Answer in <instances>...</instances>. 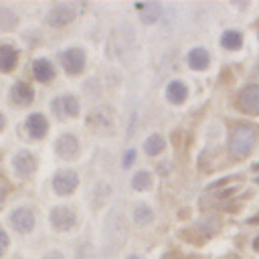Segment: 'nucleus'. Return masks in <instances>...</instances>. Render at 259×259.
Here are the masks:
<instances>
[{
    "mask_svg": "<svg viewBox=\"0 0 259 259\" xmlns=\"http://www.w3.org/2000/svg\"><path fill=\"white\" fill-rule=\"evenodd\" d=\"M257 144V132L249 125H237L233 132H231V138H229V150L233 156L237 158H243L247 154H251V150L255 148Z\"/></svg>",
    "mask_w": 259,
    "mask_h": 259,
    "instance_id": "1",
    "label": "nucleus"
},
{
    "mask_svg": "<svg viewBox=\"0 0 259 259\" xmlns=\"http://www.w3.org/2000/svg\"><path fill=\"white\" fill-rule=\"evenodd\" d=\"M239 107L247 113H259V85H247L239 93Z\"/></svg>",
    "mask_w": 259,
    "mask_h": 259,
    "instance_id": "2",
    "label": "nucleus"
},
{
    "mask_svg": "<svg viewBox=\"0 0 259 259\" xmlns=\"http://www.w3.org/2000/svg\"><path fill=\"white\" fill-rule=\"evenodd\" d=\"M61 63H63V67H65L67 73L77 75L85 67V55H83L81 49H69V51H65L61 55Z\"/></svg>",
    "mask_w": 259,
    "mask_h": 259,
    "instance_id": "3",
    "label": "nucleus"
},
{
    "mask_svg": "<svg viewBox=\"0 0 259 259\" xmlns=\"http://www.w3.org/2000/svg\"><path fill=\"white\" fill-rule=\"evenodd\" d=\"M79 184V178L75 172L71 170H63V172H57V176L53 178V188L59 192V194H69L77 188Z\"/></svg>",
    "mask_w": 259,
    "mask_h": 259,
    "instance_id": "4",
    "label": "nucleus"
},
{
    "mask_svg": "<svg viewBox=\"0 0 259 259\" xmlns=\"http://www.w3.org/2000/svg\"><path fill=\"white\" fill-rule=\"evenodd\" d=\"M51 107H53L55 115H59V117H67V115H77L79 113V103L71 95H63V97L53 99Z\"/></svg>",
    "mask_w": 259,
    "mask_h": 259,
    "instance_id": "5",
    "label": "nucleus"
},
{
    "mask_svg": "<svg viewBox=\"0 0 259 259\" xmlns=\"http://www.w3.org/2000/svg\"><path fill=\"white\" fill-rule=\"evenodd\" d=\"M51 223L59 231H69L75 225V212L71 208H67V206H57L51 212Z\"/></svg>",
    "mask_w": 259,
    "mask_h": 259,
    "instance_id": "6",
    "label": "nucleus"
},
{
    "mask_svg": "<svg viewBox=\"0 0 259 259\" xmlns=\"http://www.w3.org/2000/svg\"><path fill=\"white\" fill-rule=\"evenodd\" d=\"M75 18V8L71 4H57L51 12H49V24L53 26H63L67 22H71Z\"/></svg>",
    "mask_w": 259,
    "mask_h": 259,
    "instance_id": "7",
    "label": "nucleus"
},
{
    "mask_svg": "<svg viewBox=\"0 0 259 259\" xmlns=\"http://www.w3.org/2000/svg\"><path fill=\"white\" fill-rule=\"evenodd\" d=\"M10 223L18 233H28L34 227V217H32V212L28 208H16L10 214Z\"/></svg>",
    "mask_w": 259,
    "mask_h": 259,
    "instance_id": "8",
    "label": "nucleus"
},
{
    "mask_svg": "<svg viewBox=\"0 0 259 259\" xmlns=\"http://www.w3.org/2000/svg\"><path fill=\"white\" fill-rule=\"evenodd\" d=\"M12 164H14V170H16L20 176H28V174H32L34 168H36V162H34L32 154L26 152V150L18 152V154L14 156V160H12Z\"/></svg>",
    "mask_w": 259,
    "mask_h": 259,
    "instance_id": "9",
    "label": "nucleus"
},
{
    "mask_svg": "<svg viewBox=\"0 0 259 259\" xmlns=\"http://www.w3.org/2000/svg\"><path fill=\"white\" fill-rule=\"evenodd\" d=\"M26 130H28V134L32 138H42L47 134V130H49V123L40 113H32L26 119Z\"/></svg>",
    "mask_w": 259,
    "mask_h": 259,
    "instance_id": "10",
    "label": "nucleus"
},
{
    "mask_svg": "<svg viewBox=\"0 0 259 259\" xmlns=\"http://www.w3.org/2000/svg\"><path fill=\"white\" fill-rule=\"evenodd\" d=\"M12 101L16 103V105H28L30 101H32V97H34V93H32V87L28 85V83H16L14 87H12Z\"/></svg>",
    "mask_w": 259,
    "mask_h": 259,
    "instance_id": "11",
    "label": "nucleus"
},
{
    "mask_svg": "<svg viewBox=\"0 0 259 259\" xmlns=\"http://www.w3.org/2000/svg\"><path fill=\"white\" fill-rule=\"evenodd\" d=\"M55 150H57L59 156H63V158H71V156L77 152V140H75L73 136L65 134V136H61V138L55 142Z\"/></svg>",
    "mask_w": 259,
    "mask_h": 259,
    "instance_id": "12",
    "label": "nucleus"
},
{
    "mask_svg": "<svg viewBox=\"0 0 259 259\" xmlns=\"http://www.w3.org/2000/svg\"><path fill=\"white\" fill-rule=\"evenodd\" d=\"M32 73H34V77L38 79V81H51L53 79V75H55V69H53V65L47 61V59H36L34 63H32Z\"/></svg>",
    "mask_w": 259,
    "mask_h": 259,
    "instance_id": "13",
    "label": "nucleus"
},
{
    "mask_svg": "<svg viewBox=\"0 0 259 259\" xmlns=\"http://www.w3.org/2000/svg\"><path fill=\"white\" fill-rule=\"evenodd\" d=\"M16 65V51L10 45H0V71H12Z\"/></svg>",
    "mask_w": 259,
    "mask_h": 259,
    "instance_id": "14",
    "label": "nucleus"
},
{
    "mask_svg": "<svg viewBox=\"0 0 259 259\" xmlns=\"http://www.w3.org/2000/svg\"><path fill=\"white\" fill-rule=\"evenodd\" d=\"M208 53L204 51V49H200V47H196V49H192L190 53H188V65L192 67V69H206L208 67Z\"/></svg>",
    "mask_w": 259,
    "mask_h": 259,
    "instance_id": "15",
    "label": "nucleus"
},
{
    "mask_svg": "<svg viewBox=\"0 0 259 259\" xmlns=\"http://www.w3.org/2000/svg\"><path fill=\"white\" fill-rule=\"evenodd\" d=\"M166 95H168V99L172 103H182L186 99V87H184V83L182 81H172L168 85V89H166Z\"/></svg>",
    "mask_w": 259,
    "mask_h": 259,
    "instance_id": "16",
    "label": "nucleus"
},
{
    "mask_svg": "<svg viewBox=\"0 0 259 259\" xmlns=\"http://www.w3.org/2000/svg\"><path fill=\"white\" fill-rule=\"evenodd\" d=\"M136 8L142 12V20L144 22H156L158 16H160V4H136Z\"/></svg>",
    "mask_w": 259,
    "mask_h": 259,
    "instance_id": "17",
    "label": "nucleus"
},
{
    "mask_svg": "<svg viewBox=\"0 0 259 259\" xmlns=\"http://www.w3.org/2000/svg\"><path fill=\"white\" fill-rule=\"evenodd\" d=\"M144 150H146V154H150V156L160 154V152L164 150V140H162V136H160V134H152V136L144 142Z\"/></svg>",
    "mask_w": 259,
    "mask_h": 259,
    "instance_id": "18",
    "label": "nucleus"
},
{
    "mask_svg": "<svg viewBox=\"0 0 259 259\" xmlns=\"http://www.w3.org/2000/svg\"><path fill=\"white\" fill-rule=\"evenodd\" d=\"M221 42H223L225 49H239V47L243 45V36H241L239 30H227V32L223 34Z\"/></svg>",
    "mask_w": 259,
    "mask_h": 259,
    "instance_id": "19",
    "label": "nucleus"
},
{
    "mask_svg": "<svg viewBox=\"0 0 259 259\" xmlns=\"http://www.w3.org/2000/svg\"><path fill=\"white\" fill-rule=\"evenodd\" d=\"M152 217H154V210H152L148 204H138L136 210H134V219H136V223H140V225L150 223Z\"/></svg>",
    "mask_w": 259,
    "mask_h": 259,
    "instance_id": "20",
    "label": "nucleus"
},
{
    "mask_svg": "<svg viewBox=\"0 0 259 259\" xmlns=\"http://www.w3.org/2000/svg\"><path fill=\"white\" fill-rule=\"evenodd\" d=\"M16 24V16L8 8H0V30H8Z\"/></svg>",
    "mask_w": 259,
    "mask_h": 259,
    "instance_id": "21",
    "label": "nucleus"
},
{
    "mask_svg": "<svg viewBox=\"0 0 259 259\" xmlns=\"http://www.w3.org/2000/svg\"><path fill=\"white\" fill-rule=\"evenodd\" d=\"M132 184H134V188H138V190H144V188H148V186L152 184V176H150L148 172H138V174L134 176Z\"/></svg>",
    "mask_w": 259,
    "mask_h": 259,
    "instance_id": "22",
    "label": "nucleus"
},
{
    "mask_svg": "<svg viewBox=\"0 0 259 259\" xmlns=\"http://www.w3.org/2000/svg\"><path fill=\"white\" fill-rule=\"evenodd\" d=\"M8 190H10V184H8V182H6L4 178H0V204H2V200L6 198Z\"/></svg>",
    "mask_w": 259,
    "mask_h": 259,
    "instance_id": "23",
    "label": "nucleus"
},
{
    "mask_svg": "<svg viewBox=\"0 0 259 259\" xmlns=\"http://www.w3.org/2000/svg\"><path fill=\"white\" fill-rule=\"evenodd\" d=\"M6 247H8V235L0 229V255L6 251Z\"/></svg>",
    "mask_w": 259,
    "mask_h": 259,
    "instance_id": "24",
    "label": "nucleus"
},
{
    "mask_svg": "<svg viewBox=\"0 0 259 259\" xmlns=\"http://www.w3.org/2000/svg\"><path fill=\"white\" fill-rule=\"evenodd\" d=\"M134 158H136V152H134V150H130V152L125 154V158H123V166H125V168H130V166L134 164Z\"/></svg>",
    "mask_w": 259,
    "mask_h": 259,
    "instance_id": "25",
    "label": "nucleus"
},
{
    "mask_svg": "<svg viewBox=\"0 0 259 259\" xmlns=\"http://www.w3.org/2000/svg\"><path fill=\"white\" fill-rule=\"evenodd\" d=\"M45 259H63V255H61L59 251H49V253L45 255Z\"/></svg>",
    "mask_w": 259,
    "mask_h": 259,
    "instance_id": "26",
    "label": "nucleus"
},
{
    "mask_svg": "<svg viewBox=\"0 0 259 259\" xmlns=\"http://www.w3.org/2000/svg\"><path fill=\"white\" fill-rule=\"evenodd\" d=\"M125 259H140L138 255H130V257H125Z\"/></svg>",
    "mask_w": 259,
    "mask_h": 259,
    "instance_id": "27",
    "label": "nucleus"
},
{
    "mask_svg": "<svg viewBox=\"0 0 259 259\" xmlns=\"http://www.w3.org/2000/svg\"><path fill=\"white\" fill-rule=\"evenodd\" d=\"M2 125H4V119H2V115H0V130H2Z\"/></svg>",
    "mask_w": 259,
    "mask_h": 259,
    "instance_id": "28",
    "label": "nucleus"
}]
</instances>
